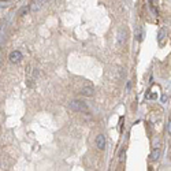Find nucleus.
<instances>
[{
	"mask_svg": "<svg viewBox=\"0 0 171 171\" xmlns=\"http://www.w3.org/2000/svg\"><path fill=\"white\" fill-rule=\"evenodd\" d=\"M70 108L77 112H89L88 103L83 100H79V99H74V100L70 101Z\"/></svg>",
	"mask_w": 171,
	"mask_h": 171,
	"instance_id": "obj_1",
	"label": "nucleus"
},
{
	"mask_svg": "<svg viewBox=\"0 0 171 171\" xmlns=\"http://www.w3.org/2000/svg\"><path fill=\"white\" fill-rule=\"evenodd\" d=\"M22 60V54L19 51H13L10 54V62L11 63H19Z\"/></svg>",
	"mask_w": 171,
	"mask_h": 171,
	"instance_id": "obj_4",
	"label": "nucleus"
},
{
	"mask_svg": "<svg viewBox=\"0 0 171 171\" xmlns=\"http://www.w3.org/2000/svg\"><path fill=\"white\" fill-rule=\"evenodd\" d=\"M118 40H119L120 45H123L125 43H126V30H125L123 28H120L119 32H118Z\"/></svg>",
	"mask_w": 171,
	"mask_h": 171,
	"instance_id": "obj_6",
	"label": "nucleus"
},
{
	"mask_svg": "<svg viewBox=\"0 0 171 171\" xmlns=\"http://www.w3.org/2000/svg\"><path fill=\"white\" fill-rule=\"evenodd\" d=\"M41 2H43V3H44V4H47V3L49 2V0H41Z\"/></svg>",
	"mask_w": 171,
	"mask_h": 171,
	"instance_id": "obj_11",
	"label": "nucleus"
},
{
	"mask_svg": "<svg viewBox=\"0 0 171 171\" xmlns=\"http://www.w3.org/2000/svg\"><path fill=\"white\" fill-rule=\"evenodd\" d=\"M159 43L160 44H163V41H164V39H166V29H160L159 30Z\"/></svg>",
	"mask_w": 171,
	"mask_h": 171,
	"instance_id": "obj_8",
	"label": "nucleus"
},
{
	"mask_svg": "<svg viewBox=\"0 0 171 171\" xmlns=\"http://www.w3.org/2000/svg\"><path fill=\"white\" fill-rule=\"evenodd\" d=\"M39 77V71L37 70H33L32 66H28V70H26V85L29 86H33V82L37 79Z\"/></svg>",
	"mask_w": 171,
	"mask_h": 171,
	"instance_id": "obj_2",
	"label": "nucleus"
},
{
	"mask_svg": "<svg viewBox=\"0 0 171 171\" xmlns=\"http://www.w3.org/2000/svg\"><path fill=\"white\" fill-rule=\"evenodd\" d=\"M149 4H151V7H152V10H153V13H155V14H158V11H156L158 0H149Z\"/></svg>",
	"mask_w": 171,
	"mask_h": 171,
	"instance_id": "obj_9",
	"label": "nucleus"
},
{
	"mask_svg": "<svg viewBox=\"0 0 171 171\" xmlns=\"http://www.w3.org/2000/svg\"><path fill=\"white\" fill-rule=\"evenodd\" d=\"M93 92H94L93 85H90V83H85L81 88V94H83V96H86V97H90L93 94Z\"/></svg>",
	"mask_w": 171,
	"mask_h": 171,
	"instance_id": "obj_3",
	"label": "nucleus"
},
{
	"mask_svg": "<svg viewBox=\"0 0 171 171\" xmlns=\"http://www.w3.org/2000/svg\"><path fill=\"white\" fill-rule=\"evenodd\" d=\"M160 153H162V147L155 148L153 152H152V160H158L160 158Z\"/></svg>",
	"mask_w": 171,
	"mask_h": 171,
	"instance_id": "obj_7",
	"label": "nucleus"
},
{
	"mask_svg": "<svg viewBox=\"0 0 171 171\" xmlns=\"http://www.w3.org/2000/svg\"><path fill=\"white\" fill-rule=\"evenodd\" d=\"M0 29H2V21H0Z\"/></svg>",
	"mask_w": 171,
	"mask_h": 171,
	"instance_id": "obj_12",
	"label": "nucleus"
},
{
	"mask_svg": "<svg viewBox=\"0 0 171 171\" xmlns=\"http://www.w3.org/2000/svg\"><path fill=\"white\" fill-rule=\"evenodd\" d=\"M96 145L99 149H104L105 148V136L104 134H99L96 138Z\"/></svg>",
	"mask_w": 171,
	"mask_h": 171,
	"instance_id": "obj_5",
	"label": "nucleus"
},
{
	"mask_svg": "<svg viewBox=\"0 0 171 171\" xmlns=\"http://www.w3.org/2000/svg\"><path fill=\"white\" fill-rule=\"evenodd\" d=\"M29 6H26V7H24V8H21V11H19V15H22V17H24V15H26L29 13Z\"/></svg>",
	"mask_w": 171,
	"mask_h": 171,
	"instance_id": "obj_10",
	"label": "nucleus"
}]
</instances>
